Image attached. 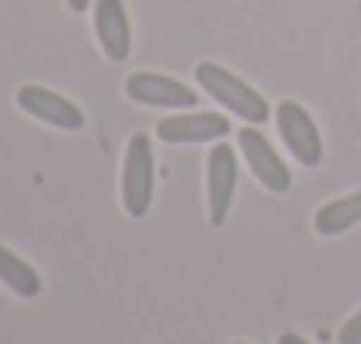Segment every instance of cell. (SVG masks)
<instances>
[{
  "instance_id": "9c48e42d",
  "label": "cell",
  "mask_w": 361,
  "mask_h": 344,
  "mask_svg": "<svg viewBox=\"0 0 361 344\" xmlns=\"http://www.w3.org/2000/svg\"><path fill=\"white\" fill-rule=\"evenodd\" d=\"M99 47L110 61H128L131 54V25H128V11L121 0H96V15H92Z\"/></svg>"
},
{
  "instance_id": "5b68a950",
  "label": "cell",
  "mask_w": 361,
  "mask_h": 344,
  "mask_svg": "<svg viewBox=\"0 0 361 344\" xmlns=\"http://www.w3.org/2000/svg\"><path fill=\"white\" fill-rule=\"evenodd\" d=\"M238 142H241V153H245V160H248V170L255 174V182H259L262 189L283 196V192L290 189V170L283 167V160H280V153L269 146V138L259 131V124L241 128Z\"/></svg>"
},
{
  "instance_id": "ba28073f",
  "label": "cell",
  "mask_w": 361,
  "mask_h": 344,
  "mask_svg": "<svg viewBox=\"0 0 361 344\" xmlns=\"http://www.w3.org/2000/svg\"><path fill=\"white\" fill-rule=\"evenodd\" d=\"M227 131H231V121L220 114H177V117H163L156 124V135L173 146L216 142V138H227Z\"/></svg>"
},
{
  "instance_id": "9a60e30c",
  "label": "cell",
  "mask_w": 361,
  "mask_h": 344,
  "mask_svg": "<svg viewBox=\"0 0 361 344\" xmlns=\"http://www.w3.org/2000/svg\"><path fill=\"white\" fill-rule=\"evenodd\" d=\"M238 344H245V340H238Z\"/></svg>"
},
{
  "instance_id": "5bb4252c",
  "label": "cell",
  "mask_w": 361,
  "mask_h": 344,
  "mask_svg": "<svg viewBox=\"0 0 361 344\" xmlns=\"http://www.w3.org/2000/svg\"><path fill=\"white\" fill-rule=\"evenodd\" d=\"M89 4H92V0H68V8H71V11H85Z\"/></svg>"
},
{
  "instance_id": "7c38bea8",
  "label": "cell",
  "mask_w": 361,
  "mask_h": 344,
  "mask_svg": "<svg viewBox=\"0 0 361 344\" xmlns=\"http://www.w3.org/2000/svg\"><path fill=\"white\" fill-rule=\"evenodd\" d=\"M336 340L340 344H361V309L340 326V333H336Z\"/></svg>"
},
{
  "instance_id": "30bf717a",
  "label": "cell",
  "mask_w": 361,
  "mask_h": 344,
  "mask_svg": "<svg viewBox=\"0 0 361 344\" xmlns=\"http://www.w3.org/2000/svg\"><path fill=\"white\" fill-rule=\"evenodd\" d=\"M0 284L11 287L18 298H39V291H43L39 273L8 245H0Z\"/></svg>"
},
{
  "instance_id": "52a82bcc",
  "label": "cell",
  "mask_w": 361,
  "mask_h": 344,
  "mask_svg": "<svg viewBox=\"0 0 361 344\" xmlns=\"http://www.w3.org/2000/svg\"><path fill=\"white\" fill-rule=\"evenodd\" d=\"M18 107L29 117H36L43 124H54L61 131H78L85 124L82 107H75L68 96H61V93L47 89V85H22L18 89Z\"/></svg>"
},
{
  "instance_id": "7a4b0ae2",
  "label": "cell",
  "mask_w": 361,
  "mask_h": 344,
  "mask_svg": "<svg viewBox=\"0 0 361 344\" xmlns=\"http://www.w3.org/2000/svg\"><path fill=\"white\" fill-rule=\"evenodd\" d=\"M121 203L128 217H145L152 206V142L145 135H131L121 170Z\"/></svg>"
},
{
  "instance_id": "8992f818",
  "label": "cell",
  "mask_w": 361,
  "mask_h": 344,
  "mask_svg": "<svg viewBox=\"0 0 361 344\" xmlns=\"http://www.w3.org/2000/svg\"><path fill=\"white\" fill-rule=\"evenodd\" d=\"M238 189V156L231 146H213L206 160V196H209V224L224 227Z\"/></svg>"
},
{
  "instance_id": "3957f363",
  "label": "cell",
  "mask_w": 361,
  "mask_h": 344,
  "mask_svg": "<svg viewBox=\"0 0 361 344\" xmlns=\"http://www.w3.org/2000/svg\"><path fill=\"white\" fill-rule=\"evenodd\" d=\"M276 128H280V138L283 146L294 153L298 163L305 167H319L322 163V138H319V128L315 121L308 117V110L294 100H283L276 107Z\"/></svg>"
},
{
  "instance_id": "8fae6325",
  "label": "cell",
  "mask_w": 361,
  "mask_h": 344,
  "mask_svg": "<svg viewBox=\"0 0 361 344\" xmlns=\"http://www.w3.org/2000/svg\"><path fill=\"white\" fill-rule=\"evenodd\" d=\"M354 224H361V192H350L343 199H333V203L319 206V213H315V231L326 235V238L343 235Z\"/></svg>"
},
{
  "instance_id": "277c9868",
  "label": "cell",
  "mask_w": 361,
  "mask_h": 344,
  "mask_svg": "<svg viewBox=\"0 0 361 344\" xmlns=\"http://www.w3.org/2000/svg\"><path fill=\"white\" fill-rule=\"evenodd\" d=\"M124 93L135 103L166 107V110H192L199 103V93L195 89H188L185 82H177L170 75H159V71H135L124 82Z\"/></svg>"
},
{
  "instance_id": "6da1fadb",
  "label": "cell",
  "mask_w": 361,
  "mask_h": 344,
  "mask_svg": "<svg viewBox=\"0 0 361 344\" xmlns=\"http://www.w3.org/2000/svg\"><path fill=\"white\" fill-rule=\"evenodd\" d=\"M195 78H199V85H202V89H206L224 110L245 117L248 124H262V121H269V103H266V100H262L245 78H238L234 71H227L224 64L206 61V64L195 68Z\"/></svg>"
},
{
  "instance_id": "4fadbf2b",
  "label": "cell",
  "mask_w": 361,
  "mask_h": 344,
  "mask_svg": "<svg viewBox=\"0 0 361 344\" xmlns=\"http://www.w3.org/2000/svg\"><path fill=\"white\" fill-rule=\"evenodd\" d=\"M276 344H308L305 337H298V333H280L276 337Z\"/></svg>"
}]
</instances>
